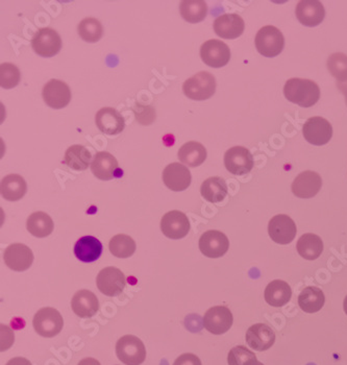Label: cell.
I'll list each match as a JSON object with an SVG mask.
<instances>
[{
  "mask_svg": "<svg viewBox=\"0 0 347 365\" xmlns=\"http://www.w3.org/2000/svg\"><path fill=\"white\" fill-rule=\"evenodd\" d=\"M288 101L304 108L313 107L320 98L319 86L306 78H290L284 87Z\"/></svg>",
  "mask_w": 347,
  "mask_h": 365,
  "instance_id": "cell-1",
  "label": "cell"
},
{
  "mask_svg": "<svg viewBox=\"0 0 347 365\" xmlns=\"http://www.w3.org/2000/svg\"><path fill=\"white\" fill-rule=\"evenodd\" d=\"M182 91L187 98L192 101H206L215 94V78L208 71L198 72L184 83Z\"/></svg>",
  "mask_w": 347,
  "mask_h": 365,
  "instance_id": "cell-2",
  "label": "cell"
},
{
  "mask_svg": "<svg viewBox=\"0 0 347 365\" xmlns=\"http://www.w3.org/2000/svg\"><path fill=\"white\" fill-rule=\"evenodd\" d=\"M254 43L261 55L267 58H274L283 51L285 38L278 28L267 26L258 31Z\"/></svg>",
  "mask_w": 347,
  "mask_h": 365,
  "instance_id": "cell-3",
  "label": "cell"
},
{
  "mask_svg": "<svg viewBox=\"0 0 347 365\" xmlns=\"http://www.w3.org/2000/svg\"><path fill=\"white\" fill-rule=\"evenodd\" d=\"M33 326L40 336L51 338L60 334L64 327V321L61 313L55 308L45 307L36 313Z\"/></svg>",
  "mask_w": 347,
  "mask_h": 365,
  "instance_id": "cell-4",
  "label": "cell"
},
{
  "mask_svg": "<svg viewBox=\"0 0 347 365\" xmlns=\"http://www.w3.org/2000/svg\"><path fill=\"white\" fill-rule=\"evenodd\" d=\"M116 355L125 365H140L145 361V346L138 337L125 335L117 341Z\"/></svg>",
  "mask_w": 347,
  "mask_h": 365,
  "instance_id": "cell-5",
  "label": "cell"
},
{
  "mask_svg": "<svg viewBox=\"0 0 347 365\" xmlns=\"http://www.w3.org/2000/svg\"><path fill=\"white\" fill-rule=\"evenodd\" d=\"M31 47L37 55L51 58L58 53L62 48V40L55 29H41L31 39Z\"/></svg>",
  "mask_w": 347,
  "mask_h": 365,
  "instance_id": "cell-6",
  "label": "cell"
},
{
  "mask_svg": "<svg viewBox=\"0 0 347 365\" xmlns=\"http://www.w3.org/2000/svg\"><path fill=\"white\" fill-rule=\"evenodd\" d=\"M200 58L212 68H222L231 60V51L220 40H208L200 47Z\"/></svg>",
  "mask_w": 347,
  "mask_h": 365,
  "instance_id": "cell-7",
  "label": "cell"
},
{
  "mask_svg": "<svg viewBox=\"0 0 347 365\" xmlns=\"http://www.w3.org/2000/svg\"><path fill=\"white\" fill-rule=\"evenodd\" d=\"M296 233L297 227L294 220L285 214L274 216L268 225V234L278 245H289L294 240Z\"/></svg>",
  "mask_w": 347,
  "mask_h": 365,
  "instance_id": "cell-8",
  "label": "cell"
},
{
  "mask_svg": "<svg viewBox=\"0 0 347 365\" xmlns=\"http://www.w3.org/2000/svg\"><path fill=\"white\" fill-rule=\"evenodd\" d=\"M304 137L313 145H326L333 137L332 125L322 117H311L303 128Z\"/></svg>",
  "mask_w": 347,
  "mask_h": 365,
  "instance_id": "cell-9",
  "label": "cell"
},
{
  "mask_svg": "<svg viewBox=\"0 0 347 365\" xmlns=\"http://www.w3.org/2000/svg\"><path fill=\"white\" fill-rule=\"evenodd\" d=\"M96 284L99 292L107 297H117L126 285L125 274L116 267H105L99 272Z\"/></svg>",
  "mask_w": 347,
  "mask_h": 365,
  "instance_id": "cell-10",
  "label": "cell"
},
{
  "mask_svg": "<svg viewBox=\"0 0 347 365\" xmlns=\"http://www.w3.org/2000/svg\"><path fill=\"white\" fill-rule=\"evenodd\" d=\"M224 165L233 175H244L254 168V157L247 148L234 146L225 153Z\"/></svg>",
  "mask_w": 347,
  "mask_h": 365,
  "instance_id": "cell-11",
  "label": "cell"
},
{
  "mask_svg": "<svg viewBox=\"0 0 347 365\" xmlns=\"http://www.w3.org/2000/svg\"><path fill=\"white\" fill-rule=\"evenodd\" d=\"M233 314L224 306H215L209 308L204 317V327L214 335L227 333L233 326Z\"/></svg>",
  "mask_w": 347,
  "mask_h": 365,
  "instance_id": "cell-12",
  "label": "cell"
},
{
  "mask_svg": "<svg viewBox=\"0 0 347 365\" xmlns=\"http://www.w3.org/2000/svg\"><path fill=\"white\" fill-rule=\"evenodd\" d=\"M229 249V238L222 232L209 230L200 239V250L208 258L216 259L224 256Z\"/></svg>",
  "mask_w": 347,
  "mask_h": 365,
  "instance_id": "cell-13",
  "label": "cell"
},
{
  "mask_svg": "<svg viewBox=\"0 0 347 365\" xmlns=\"http://www.w3.org/2000/svg\"><path fill=\"white\" fill-rule=\"evenodd\" d=\"M42 96L48 107L60 110L69 105L71 101V90L63 81L51 80L43 88Z\"/></svg>",
  "mask_w": 347,
  "mask_h": 365,
  "instance_id": "cell-14",
  "label": "cell"
},
{
  "mask_svg": "<svg viewBox=\"0 0 347 365\" xmlns=\"http://www.w3.org/2000/svg\"><path fill=\"white\" fill-rule=\"evenodd\" d=\"M161 230L166 237L177 240L188 235L190 232V222L182 212L170 211L162 217Z\"/></svg>",
  "mask_w": 347,
  "mask_h": 365,
  "instance_id": "cell-15",
  "label": "cell"
},
{
  "mask_svg": "<svg viewBox=\"0 0 347 365\" xmlns=\"http://www.w3.org/2000/svg\"><path fill=\"white\" fill-rule=\"evenodd\" d=\"M4 260L6 267L15 272H24L31 267L33 254L31 250L22 243L9 245L4 253Z\"/></svg>",
  "mask_w": 347,
  "mask_h": 365,
  "instance_id": "cell-16",
  "label": "cell"
},
{
  "mask_svg": "<svg viewBox=\"0 0 347 365\" xmlns=\"http://www.w3.org/2000/svg\"><path fill=\"white\" fill-rule=\"evenodd\" d=\"M322 186L321 177L315 171L306 170L299 173L292 182V192L299 198H312L319 192Z\"/></svg>",
  "mask_w": 347,
  "mask_h": 365,
  "instance_id": "cell-17",
  "label": "cell"
},
{
  "mask_svg": "<svg viewBox=\"0 0 347 365\" xmlns=\"http://www.w3.org/2000/svg\"><path fill=\"white\" fill-rule=\"evenodd\" d=\"M245 339L252 350L264 351L274 346L276 342V333L267 324H252L247 330Z\"/></svg>",
  "mask_w": 347,
  "mask_h": 365,
  "instance_id": "cell-18",
  "label": "cell"
},
{
  "mask_svg": "<svg viewBox=\"0 0 347 365\" xmlns=\"http://www.w3.org/2000/svg\"><path fill=\"white\" fill-rule=\"evenodd\" d=\"M297 19L303 26L314 28L319 26L326 17L323 4L317 0H303L296 6Z\"/></svg>",
  "mask_w": 347,
  "mask_h": 365,
  "instance_id": "cell-19",
  "label": "cell"
},
{
  "mask_svg": "<svg viewBox=\"0 0 347 365\" xmlns=\"http://www.w3.org/2000/svg\"><path fill=\"white\" fill-rule=\"evenodd\" d=\"M95 123L100 132L111 136L120 134L125 127V118L120 113L110 107L103 108L96 113Z\"/></svg>",
  "mask_w": 347,
  "mask_h": 365,
  "instance_id": "cell-20",
  "label": "cell"
},
{
  "mask_svg": "<svg viewBox=\"0 0 347 365\" xmlns=\"http://www.w3.org/2000/svg\"><path fill=\"white\" fill-rule=\"evenodd\" d=\"M245 24L240 15L224 14L216 18L214 31L223 39H237L244 31Z\"/></svg>",
  "mask_w": 347,
  "mask_h": 365,
  "instance_id": "cell-21",
  "label": "cell"
},
{
  "mask_svg": "<svg viewBox=\"0 0 347 365\" xmlns=\"http://www.w3.org/2000/svg\"><path fill=\"white\" fill-rule=\"evenodd\" d=\"M163 182L172 191H184L190 186L191 173L188 168L180 163H171L163 171Z\"/></svg>",
  "mask_w": 347,
  "mask_h": 365,
  "instance_id": "cell-22",
  "label": "cell"
},
{
  "mask_svg": "<svg viewBox=\"0 0 347 365\" xmlns=\"http://www.w3.org/2000/svg\"><path fill=\"white\" fill-rule=\"evenodd\" d=\"M92 173L99 180L110 181L120 173L116 158L108 152H99L94 155L91 163Z\"/></svg>",
  "mask_w": 347,
  "mask_h": 365,
  "instance_id": "cell-23",
  "label": "cell"
},
{
  "mask_svg": "<svg viewBox=\"0 0 347 365\" xmlns=\"http://www.w3.org/2000/svg\"><path fill=\"white\" fill-rule=\"evenodd\" d=\"M71 307L78 317L89 319L98 313V299L96 295L90 290H78L72 297Z\"/></svg>",
  "mask_w": 347,
  "mask_h": 365,
  "instance_id": "cell-24",
  "label": "cell"
},
{
  "mask_svg": "<svg viewBox=\"0 0 347 365\" xmlns=\"http://www.w3.org/2000/svg\"><path fill=\"white\" fill-rule=\"evenodd\" d=\"M264 297L268 305L272 307H283L291 299L292 289L287 282L274 280L268 284Z\"/></svg>",
  "mask_w": 347,
  "mask_h": 365,
  "instance_id": "cell-25",
  "label": "cell"
},
{
  "mask_svg": "<svg viewBox=\"0 0 347 365\" xmlns=\"http://www.w3.org/2000/svg\"><path fill=\"white\" fill-rule=\"evenodd\" d=\"M103 254V245L93 236H85L74 245V255L82 262L90 263L98 260Z\"/></svg>",
  "mask_w": 347,
  "mask_h": 365,
  "instance_id": "cell-26",
  "label": "cell"
},
{
  "mask_svg": "<svg viewBox=\"0 0 347 365\" xmlns=\"http://www.w3.org/2000/svg\"><path fill=\"white\" fill-rule=\"evenodd\" d=\"M28 185L19 175H9L1 180L0 192L1 197L9 202H17L26 195Z\"/></svg>",
  "mask_w": 347,
  "mask_h": 365,
  "instance_id": "cell-27",
  "label": "cell"
},
{
  "mask_svg": "<svg viewBox=\"0 0 347 365\" xmlns=\"http://www.w3.org/2000/svg\"><path fill=\"white\" fill-rule=\"evenodd\" d=\"M177 155L185 165L197 168L206 161L207 150L200 142L189 141L180 148Z\"/></svg>",
  "mask_w": 347,
  "mask_h": 365,
  "instance_id": "cell-28",
  "label": "cell"
},
{
  "mask_svg": "<svg viewBox=\"0 0 347 365\" xmlns=\"http://www.w3.org/2000/svg\"><path fill=\"white\" fill-rule=\"evenodd\" d=\"M296 250L306 260H316L323 252V242L316 234L306 233L297 241Z\"/></svg>",
  "mask_w": 347,
  "mask_h": 365,
  "instance_id": "cell-29",
  "label": "cell"
},
{
  "mask_svg": "<svg viewBox=\"0 0 347 365\" xmlns=\"http://www.w3.org/2000/svg\"><path fill=\"white\" fill-rule=\"evenodd\" d=\"M53 220L48 214L45 212H35L29 215L28 222H26V229L31 235L38 238H44L53 233Z\"/></svg>",
  "mask_w": 347,
  "mask_h": 365,
  "instance_id": "cell-30",
  "label": "cell"
},
{
  "mask_svg": "<svg viewBox=\"0 0 347 365\" xmlns=\"http://www.w3.org/2000/svg\"><path fill=\"white\" fill-rule=\"evenodd\" d=\"M326 302L323 292L318 287L309 286L303 289L299 297V305L306 313H316L322 309Z\"/></svg>",
  "mask_w": 347,
  "mask_h": 365,
  "instance_id": "cell-31",
  "label": "cell"
},
{
  "mask_svg": "<svg viewBox=\"0 0 347 365\" xmlns=\"http://www.w3.org/2000/svg\"><path fill=\"white\" fill-rule=\"evenodd\" d=\"M200 193L209 202H219L227 195V185L222 177H212L202 182Z\"/></svg>",
  "mask_w": 347,
  "mask_h": 365,
  "instance_id": "cell-32",
  "label": "cell"
},
{
  "mask_svg": "<svg viewBox=\"0 0 347 365\" xmlns=\"http://www.w3.org/2000/svg\"><path fill=\"white\" fill-rule=\"evenodd\" d=\"M91 153L85 146L74 144L67 148L65 153L64 163L74 170H86L91 161Z\"/></svg>",
  "mask_w": 347,
  "mask_h": 365,
  "instance_id": "cell-33",
  "label": "cell"
},
{
  "mask_svg": "<svg viewBox=\"0 0 347 365\" xmlns=\"http://www.w3.org/2000/svg\"><path fill=\"white\" fill-rule=\"evenodd\" d=\"M182 17L189 24H198L206 18L208 6L202 0H185L180 6Z\"/></svg>",
  "mask_w": 347,
  "mask_h": 365,
  "instance_id": "cell-34",
  "label": "cell"
},
{
  "mask_svg": "<svg viewBox=\"0 0 347 365\" xmlns=\"http://www.w3.org/2000/svg\"><path fill=\"white\" fill-rule=\"evenodd\" d=\"M110 252L117 258H130L136 252L137 245L134 239L125 234H118L110 240Z\"/></svg>",
  "mask_w": 347,
  "mask_h": 365,
  "instance_id": "cell-35",
  "label": "cell"
},
{
  "mask_svg": "<svg viewBox=\"0 0 347 365\" xmlns=\"http://www.w3.org/2000/svg\"><path fill=\"white\" fill-rule=\"evenodd\" d=\"M78 35L83 41L96 43L103 35V28L96 18H85L78 24Z\"/></svg>",
  "mask_w": 347,
  "mask_h": 365,
  "instance_id": "cell-36",
  "label": "cell"
},
{
  "mask_svg": "<svg viewBox=\"0 0 347 365\" xmlns=\"http://www.w3.org/2000/svg\"><path fill=\"white\" fill-rule=\"evenodd\" d=\"M328 68L339 83L347 82V56L342 53H333L328 60Z\"/></svg>",
  "mask_w": 347,
  "mask_h": 365,
  "instance_id": "cell-37",
  "label": "cell"
},
{
  "mask_svg": "<svg viewBox=\"0 0 347 365\" xmlns=\"http://www.w3.org/2000/svg\"><path fill=\"white\" fill-rule=\"evenodd\" d=\"M21 74L19 68L11 63H2L0 66V86L4 89H12L19 84Z\"/></svg>",
  "mask_w": 347,
  "mask_h": 365,
  "instance_id": "cell-38",
  "label": "cell"
},
{
  "mask_svg": "<svg viewBox=\"0 0 347 365\" xmlns=\"http://www.w3.org/2000/svg\"><path fill=\"white\" fill-rule=\"evenodd\" d=\"M257 360L258 359L254 351L249 350L244 346H235L229 351L227 356L229 365H249Z\"/></svg>",
  "mask_w": 347,
  "mask_h": 365,
  "instance_id": "cell-39",
  "label": "cell"
},
{
  "mask_svg": "<svg viewBox=\"0 0 347 365\" xmlns=\"http://www.w3.org/2000/svg\"><path fill=\"white\" fill-rule=\"evenodd\" d=\"M173 365H202L200 358L195 354H182L177 358Z\"/></svg>",
  "mask_w": 347,
  "mask_h": 365,
  "instance_id": "cell-40",
  "label": "cell"
},
{
  "mask_svg": "<svg viewBox=\"0 0 347 365\" xmlns=\"http://www.w3.org/2000/svg\"><path fill=\"white\" fill-rule=\"evenodd\" d=\"M6 365H33L29 360L24 357H16L11 359Z\"/></svg>",
  "mask_w": 347,
  "mask_h": 365,
  "instance_id": "cell-41",
  "label": "cell"
},
{
  "mask_svg": "<svg viewBox=\"0 0 347 365\" xmlns=\"http://www.w3.org/2000/svg\"><path fill=\"white\" fill-rule=\"evenodd\" d=\"M78 365H101L99 364L98 360L94 359V358H85V359L81 360Z\"/></svg>",
  "mask_w": 347,
  "mask_h": 365,
  "instance_id": "cell-42",
  "label": "cell"
},
{
  "mask_svg": "<svg viewBox=\"0 0 347 365\" xmlns=\"http://www.w3.org/2000/svg\"><path fill=\"white\" fill-rule=\"evenodd\" d=\"M343 308H344V312H346V315H347V295L346 297V299H344Z\"/></svg>",
  "mask_w": 347,
  "mask_h": 365,
  "instance_id": "cell-43",
  "label": "cell"
},
{
  "mask_svg": "<svg viewBox=\"0 0 347 365\" xmlns=\"http://www.w3.org/2000/svg\"><path fill=\"white\" fill-rule=\"evenodd\" d=\"M249 365H264V364H261L260 361H258V360H257V361L252 362V364H250Z\"/></svg>",
  "mask_w": 347,
  "mask_h": 365,
  "instance_id": "cell-44",
  "label": "cell"
},
{
  "mask_svg": "<svg viewBox=\"0 0 347 365\" xmlns=\"http://www.w3.org/2000/svg\"><path fill=\"white\" fill-rule=\"evenodd\" d=\"M346 103H347V91H346Z\"/></svg>",
  "mask_w": 347,
  "mask_h": 365,
  "instance_id": "cell-45",
  "label": "cell"
}]
</instances>
